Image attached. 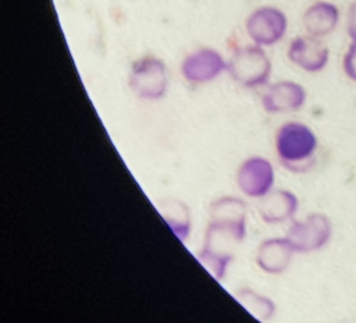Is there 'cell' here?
I'll use <instances>...</instances> for the list:
<instances>
[{
  "instance_id": "2e32d148",
  "label": "cell",
  "mask_w": 356,
  "mask_h": 323,
  "mask_svg": "<svg viewBox=\"0 0 356 323\" xmlns=\"http://www.w3.org/2000/svg\"><path fill=\"white\" fill-rule=\"evenodd\" d=\"M343 71L349 79L356 82V40L352 42L343 56Z\"/></svg>"
},
{
  "instance_id": "52a82bcc",
  "label": "cell",
  "mask_w": 356,
  "mask_h": 323,
  "mask_svg": "<svg viewBox=\"0 0 356 323\" xmlns=\"http://www.w3.org/2000/svg\"><path fill=\"white\" fill-rule=\"evenodd\" d=\"M227 65L228 63L217 50L200 47L184 58L181 72L186 82L197 85L213 81L227 70Z\"/></svg>"
},
{
  "instance_id": "277c9868",
  "label": "cell",
  "mask_w": 356,
  "mask_h": 323,
  "mask_svg": "<svg viewBox=\"0 0 356 323\" xmlns=\"http://www.w3.org/2000/svg\"><path fill=\"white\" fill-rule=\"evenodd\" d=\"M129 86L142 99H161L168 88V74L164 61L154 56H143L135 60L129 71Z\"/></svg>"
},
{
  "instance_id": "4fadbf2b",
  "label": "cell",
  "mask_w": 356,
  "mask_h": 323,
  "mask_svg": "<svg viewBox=\"0 0 356 323\" xmlns=\"http://www.w3.org/2000/svg\"><path fill=\"white\" fill-rule=\"evenodd\" d=\"M298 210V198L286 191H270L261 198L259 213L266 223H281L291 219Z\"/></svg>"
},
{
  "instance_id": "8fae6325",
  "label": "cell",
  "mask_w": 356,
  "mask_h": 323,
  "mask_svg": "<svg viewBox=\"0 0 356 323\" xmlns=\"http://www.w3.org/2000/svg\"><path fill=\"white\" fill-rule=\"evenodd\" d=\"M293 252L286 237L270 238L260 244L256 253V263L268 274H280L289 266Z\"/></svg>"
},
{
  "instance_id": "30bf717a",
  "label": "cell",
  "mask_w": 356,
  "mask_h": 323,
  "mask_svg": "<svg viewBox=\"0 0 356 323\" xmlns=\"http://www.w3.org/2000/svg\"><path fill=\"white\" fill-rule=\"evenodd\" d=\"M306 102L305 88L293 81H280L273 84L261 97V104L268 113L295 111Z\"/></svg>"
},
{
  "instance_id": "6da1fadb",
  "label": "cell",
  "mask_w": 356,
  "mask_h": 323,
  "mask_svg": "<svg viewBox=\"0 0 356 323\" xmlns=\"http://www.w3.org/2000/svg\"><path fill=\"white\" fill-rule=\"evenodd\" d=\"M246 235V207L238 198H220L210 205V220L206 230L204 245L197 260L216 278L225 276L232 260L231 246Z\"/></svg>"
},
{
  "instance_id": "e0dca14e",
  "label": "cell",
  "mask_w": 356,
  "mask_h": 323,
  "mask_svg": "<svg viewBox=\"0 0 356 323\" xmlns=\"http://www.w3.org/2000/svg\"><path fill=\"white\" fill-rule=\"evenodd\" d=\"M346 31L352 40H356V0L349 6L348 10V21H346Z\"/></svg>"
},
{
  "instance_id": "9a60e30c",
  "label": "cell",
  "mask_w": 356,
  "mask_h": 323,
  "mask_svg": "<svg viewBox=\"0 0 356 323\" xmlns=\"http://www.w3.org/2000/svg\"><path fill=\"white\" fill-rule=\"evenodd\" d=\"M238 302L254 317L259 320H268L274 315L275 306L271 299L263 297L249 288H242L235 294Z\"/></svg>"
},
{
  "instance_id": "8992f818",
  "label": "cell",
  "mask_w": 356,
  "mask_h": 323,
  "mask_svg": "<svg viewBox=\"0 0 356 323\" xmlns=\"http://www.w3.org/2000/svg\"><path fill=\"white\" fill-rule=\"evenodd\" d=\"M245 28L253 43L271 46L284 38L288 28V18L277 7L261 6L249 14Z\"/></svg>"
},
{
  "instance_id": "7c38bea8",
  "label": "cell",
  "mask_w": 356,
  "mask_h": 323,
  "mask_svg": "<svg viewBox=\"0 0 356 323\" xmlns=\"http://www.w3.org/2000/svg\"><path fill=\"white\" fill-rule=\"evenodd\" d=\"M338 21L339 10L328 1H316L303 14V26L314 38H323L331 33Z\"/></svg>"
},
{
  "instance_id": "9c48e42d",
  "label": "cell",
  "mask_w": 356,
  "mask_h": 323,
  "mask_svg": "<svg viewBox=\"0 0 356 323\" xmlns=\"http://www.w3.org/2000/svg\"><path fill=\"white\" fill-rule=\"evenodd\" d=\"M328 49L312 35L296 36L288 47V58L307 72H318L328 63Z\"/></svg>"
},
{
  "instance_id": "5b68a950",
  "label": "cell",
  "mask_w": 356,
  "mask_h": 323,
  "mask_svg": "<svg viewBox=\"0 0 356 323\" xmlns=\"http://www.w3.org/2000/svg\"><path fill=\"white\" fill-rule=\"evenodd\" d=\"M332 226L327 216L312 213L305 220L293 221L286 233V239L295 252L306 253L321 249L331 238Z\"/></svg>"
},
{
  "instance_id": "5bb4252c",
  "label": "cell",
  "mask_w": 356,
  "mask_h": 323,
  "mask_svg": "<svg viewBox=\"0 0 356 323\" xmlns=\"http://www.w3.org/2000/svg\"><path fill=\"white\" fill-rule=\"evenodd\" d=\"M159 210L174 234L181 241H186L191 233V213L188 207L177 199H164L159 203Z\"/></svg>"
},
{
  "instance_id": "7a4b0ae2",
  "label": "cell",
  "mask_w": 356,
  "mask_h": 323,
  "mask_svg": "<svg viewBox=\"0 0 356 323\" xmlns=\"http://www.w3.org/2000/svg\"><path fill=\"white\" fill-rule=\"evenodd\" d=\"M275 152L286 170L306 173L316 160L317 136L306 124L288 121L275 134Z\"/></svg>"
},
{
  "instance_id": "3957f363",
  "label": "cell",
  "mask_w": 356,
  "mask_h": 323,
  "mask_svg": "<svg viewBox=\"0 0 356 323\" xmlns=\"http://www.w3.org/2000/svg\"><path fill=\"white\" fill-rule=\"evenodd\" d=\"M234 81L246 88L266 85L271 74V61L263 46L256 43L238 47L227 65Z\"/></svg>"
},
{
  "instance_id": "ba28073f",
  "label": "cell",
  "mask_w": 356,
  "mask_h": 323,
  "mask_svg": "<svg viewBox=\"0 0 356 323\" xmlns=\"http://www.w3.org/2000/svg\"><path fill=\"white\" fill-rule=\"evenodd\" d=\"M241 191L250 198L266 196L274 184V168L271 163L260 156L246 159L236 174Z\"/></svg>"
}]
</instances>
